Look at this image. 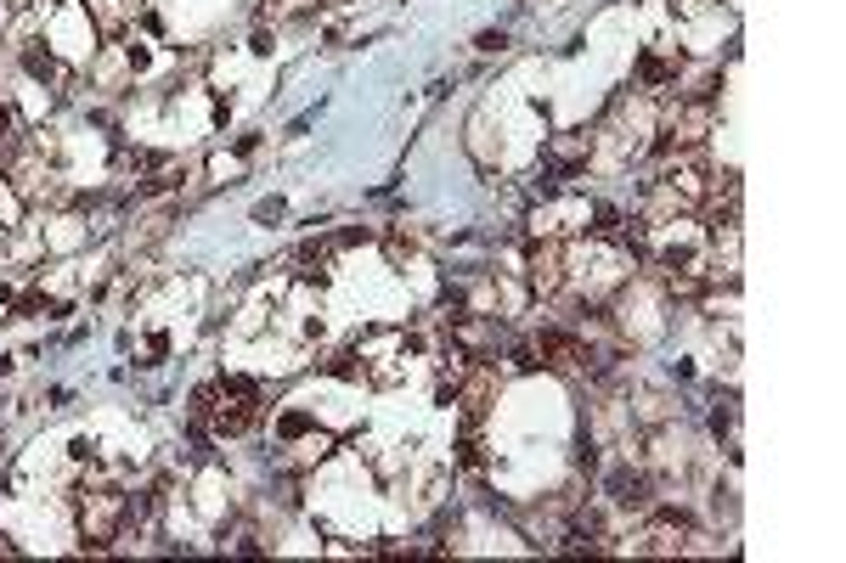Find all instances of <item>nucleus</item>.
Segmentation results:
<instances>
[{
  "label": "nucleus",
  "mask_w": 846,
  "mask_h": 563,
  "mask_svg": "<svg viewBox=\"0 0 846 563\" xmlns=\"http://www.w3.org/2000/svg\"><path fill=\"white\" fill-rule=\"evenodd\" d=\"M609 502L627 507V513H643L649 502H655V474L649 468H615L609 474Z\"/></svg>",
  "instance_id": "nucleus-1"
},
{
  "label": "nucleus",
  "mask_w": 846,
  "mask_h": 563,
  "mask_svg": "<svg viewBox=\"0 0 846 563\" xmlns=\"http://www.w3.org/2000/svg\"><path fill=\"white\" fill-rule=\"evenodd\" d=\"M17 68L35 79V85H74V74L57 62V51H51L46 40H23V46H17Z\"/></svg>",
  "instance_id": "nucleus-2"
},
{
  "label": "nucleus",
  "mask_w": 846,
  "mask_h": 563,
  "mask_svg": "<svg viewBox=\"0 0 846 563\" xmlns=\"http://www.w3.org/2000/svg\"><path fill=\"white\" fill-rule=\"evenodd\" d=\"M615 225H621V209L598 203V209H593V225H587V231H593V237H615Z\"/></svg>",
  "instance_id": "nucleus-3"
},
{
  "label": "nucleus",
  "mask_w": 846,
  "mask_h": 563,
  "mask_svg": "<svg viewBox=\"0 0 846 563\" xmlns=\"http://www.w3.org/2000/svg\"><path fill=\"white\" fill-rule=\"evenodd\" d=\"M508 360H513L519 372H542V355H536V344H531V339H525V344H513V349H508Z\"/></svg>",
  "instance_id": "nucleus-4"
},
{
  "label": "nucleus",
  "mask_w": 846,
  "mask_h": 563,
  "mask_svg": "<svg viewBox=\"0 0 846 563\" xmlns=\"http://www.w3.org/2000/svg\"><path fill=\"white\" fill-rule=\"evenodd\" d=\"M6 147H17V113L0 102V152H6Z\"/></svg>",
  "instance_id": "nucleus-5"
},
{
  "label": "nucleus",
  "mask_w": 846,
  "mask_h": 563,
  "mask_svg": "<svg viewBox=\"0 0 846 563\" xmlns=\"http://www.w3.org/2000/svg\"><path fill=\"white\" fill-rule=\"evenodd\" d=\"M282 209H288V203H282V197H266V203H259V209H254V220H259V225H271V220H282Z\"/></svg>",
  "instance_id": "nucleus-6"
},
{
  "label": "nucleus",
  "mask_w": 846,
  "mask_h": 563,
  "mask_svg": "<svg viewBox=\"0 0 846 563\" xmlns=\"http://www.w3.org/2000/svg\"><path fill=\"white\" fill-rule=\"evenodd\" d=\"M271 46H277V35H271V28H254V35H249V51H254V57H266Z\"/></svg>",
  "instance_id": "nucleus-7"
},
{
  "label": "nucleus",
  "mask_w": 846,
  "mask_h": 563,
  "mask_svg": "<svg viewBox=\"0 0 846 563\" xmlns=\"http://www.w3.org/2000/svg\"><path fill=\"white\" fill-rule=\"evenodd\" d=\"M474 46H480V51H502V46H508V35H502V28H485V35H480Z\"/></svg>",
  "instance_id": "nucleus-8"
},
{
  "label": "nucleus",
  "mask_w": 846,
  "mask_h": 563,
  "mask_svg": "<svg viewBox=\"0 0 846 563\" xmlns=\"http://www.w3.org/2000/svg\"><path fill=\"white\" fill-rule=\"evenodd\" d=\"M254 147H259V136H254V130H243V136H238V158H249Z\"/></svg>",
  "instance_id": "nucleus-9"
}]
</instances>
